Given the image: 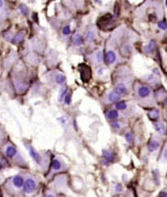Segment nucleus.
<instances>
[{"mask_svg":"<svg viewBox=\"0 0 167 197\" xmlns=\"http://www.w3.org/2000/svg\"><path fill=\"white\" fill-rule=\"evenodd\" d=\"M133 88H134L135 99L140 105L146 108H152L156 106L157 102L155 99V94L149 85L141 83V82H136L133 85Z\"/></svg>","mask_w":167,"mask_h":197,"instance_id":"nucleus-1","label":"nucleus"},{"mask_svg":"<svg viewBox=\"0 0 167 197\" xmlns=\"http://www.w3.org/2000/svg\"><path fill=\"white\" fill-rule=\"evenodd\" d=\"M26 148H27V151H28V154L31 157V159L33 161H34L41 168H46L50 166V163H51V159L52 157L50 158V156L48 157H45V156H42L39 151L36 150V148L33 147L32 145H26Z\"/></svg>","mask_w":167,"mask_h":197,"instance_id":"nucleus-2","label":"nucleus"},{"mask_svg":"<svg viewBox=\"0 0 167 197\" xmlns=\"http://www.w3.org/2000/svg\"><path fill=\"white\" fill-rule=\"evenodd\" d=\"M50 176L58 174V173L65 172L67 170V164L64 159H62L60 156H53L51 159L50 163Z\"/></svg>","mask_w":167,"mask_h":197,"instance_id":"nucleus-3","label":"nucleus"},{"mask_svg":"<svg viewBox=\"0 0 167 197\" xmlns=\"http://www.w3.org/2000/svg\"><path fill=\"white\" fill-rule=\"evenodd\" d=\"M5 154H6V156L9 159V160L15 161L18 165H21V166L26 165V161L23 160V158L20 155L18 149L14 146H12V145L7 146L6 148H5Z\"/></svg>","mask_w":167,"mask_h":197,"instance_id":"nucleus-4","label":"nucleus"},{"mask_svg":"<svg viewBox=\"0 0 167 197\" xmlns=\"http://www.w3.org/2000/svg\"><path fill=\"white\" fill-rule=\"evenodd\" d=\"M161 136H156L152 135L151 138L147 142L146 145V150L149 154H155V153L159 152L160 149H161V147H163V142H161Z\"/></svg>","mask_w":167,"mask_h":197,"instance_id":"nucleus-5","label":"nucleus"},{"mask_svg":"<svg viewBox=\"0 0 167 197\" xmlns=\"http://www.w3.org/2000/svg\"><path fill=\"white\" fill-rule=\"evenodd\" d=\"M116 161H117V155L114 150L110 149V148L102 149V165L109 166V165L113 164L114 162H116Z\"/></svg>","mask_w":167,"mask_h":197,"instance_id":"nucleus-6","label":"nucleus"},{"mask_svg":"<svg viewBox=\"0 0 167 197\" xmlns=\"http://www.w3.org/2000/svg\"><path fill=\"white\" fill-rule=\"evenodd\" d=\"M37 180L33 176H28L25 179V184H23V191L26 194H31L33 193H35L37 190Z\"/></svg>","mask_w":167,"mask_h":197,"instance_id":"nucleus-7","label":"nucleus"},{"mask_svg":"<svg viewBox=\"0 0 167 197\" xmlns=\"http://www.w3.org/2000/svg\"><path fill=\"white\" fill-rule=\"evenodd\" d=\"M161 74L158 69H154L153 71L146 76V81L147 82V85L149 84V85H157L160 84V78Z\"/></svg>","mask_w":167,"mask_h":197,"instance_id":"nucleus-8","label":"nucleus"},{"mask_svg":"<svg viewBox=\"0 0 167 197\" xmlns=\"http://www.w3.org/2000/svg\"><path fill=\"white\" fill-rule=\"evenodd\" d=\"M114 90L116 91L117 93H118L120 96L124 97V96H127L130 92V89H129V85L125 81H118L114 87Z\"/></svg>","mask_w":167,"mask_h":197,"instance_id":"nucleus-9","label":"nucleus"},{"mask_svg":"<svg viewBox=\"0 0 167 197\" xmlns=\"http://www.w3.org/2000/svg\"><path fill=\"white\" fill-rule=\"evenodd\" d=\"M153 128L155 129L156 133L161 137H164L167 135V126L165 122L158 120V121L153 122Z\"/></svg>","mask_w":167,"mask_h":197,"instance_id":"nucleus-10","label":"nucleus"},{"mask_svg":"<svg viewBox=\"0 0 167 197\" xmlns=\"http://www.w3.org/2000/svg\"><path fill=\"white\" fill-rule=\"evenodd\" d=\"M161 117V110L157 107L149 108V110L147 111V117H149L152 122L158 121V120H160Z\"/></svg>","mask_w":167,"mask_h":197,"instance_id":"nucleus-11","label":"nucleus"},{"mask_svg":"<svg viewBox=\"0 0 167 197\" xmlns=\"http://www.w3.org/2000/svg\"><path fill=\"white\" fill-rule=\"evenodd\" d=\"M11 182L14 188L19 190L23 187V184H25V179H23V176L22 175H15L11 179Z\"/></svg>","mask_w":167,"mask_h":197,"instance_id":"nucleus-12","label":"nucleus"},{"mask_svg":"<svg viewBox=\"0 0 167 197\" xmlns=\"http://www.w3.org/2000/svg\"><path fill=\"white\" fill-rule=\"evenodd\" d=\"M117 60V54L113 50H109L106 52L105 55H104V61L107 65H114Z\"/></svg>","mask_w":167,"mask_h":197,"instance_id":"nucleus-13","label":"nucleus"},{"mask_svg":"<svg viewBox=\"0 0 167 197\" xmlns=\"http://www.w3.org/2000/svg\"><path fill=\"white\" fill-rule=\"evenodd\" d=\"M121 99H122V96L117 93L114 89L110 91L106 96V100L108 103H117L119 100H121Z\"/></svg>","mask_w":167,"mask_h":197,"instance_id":"nucleus-14","label":"nucleus"},{"mask_svg":"<svg viewBox=\"0 0 167 197\" xmlns=\"http://www.w3.org/2000/svg\"><path fill=\"white\" fill-rule=\"evenodd\" d=\"M155 94V99L157 102H163V100L167 97V91L163 87H159L156 90Z\"/></svg>","mask_w":167,"mask_h":197,"instance_id":"nucleus-15","label":"nucleus"},{"mask_svg":"<svg viewBox=\"0 0 167 197\" xmlns=\"http://www.w3.org/2000/svg\"><path fill=\"white\" fill-rule=\"evenodd\" d=\"M81 70H80V73H81V79H82L84 82H87L89 79H90V69L87 65H81Z\"/></svg>","mask_w":167,"mask_h":197,"instance_id":"nucleus-16","label":"nucleus"},{"mask_svg":"<svg viewBox=\"0 0 167 197\" xmlns=\"http://www.w3.org/2000/svg\"><path fill=\"white\" fill-rule=\"evenodd\" d=\"M106 116V118L109 120V121H114V120H117L120 117V115H119V111L117 110L116 108L114 109H110L108 110L105 114Z\"/></svg>","mask_w":167,"mask_h":197,"instance_id":"nucleus-17","label":"nucleus"},{"mask_svg":"<svg viewBox=\"0 0 167 197\" xmlns=\"http://www.w3.org/2000/svg\"><path fill=\"white\" fill-rule=\"evenodd\" d=\"M156 48H157V44H156V41H150L145 46V52L146 54H153L156 51Z\"/></svg>","mask_w":167,"mask_h":197,"instance_id":"nucleus-18","label":"nucleus"},{"mask_svg":"<svg viewBox=\"0 0 167 197\" xmlns=\"http://www.w3.org/2000/svg\"><path fill=\"white\" fill-rule=\"evenodd\" d=\"M54 80L55 82V84L59 85H64L66 84V82H67V77H66L65 74L58 73H56L55 75Z\"/></svg>","mask_w":167,"mask_h":197,"instance_id":"nucleus-19","label":"nucleus"},{"mask_svg":"<svg viewBox=\"0 0 167 197\" xmlns=\"http://www.w3.org/2000/svg\"><path fill=\"white\" fill-rule=\"evenodd\" d=\"M93 58H94V63L95 64H98V65L99 64H102V62H103V60H104V56L102 55V51L96 52L94 54Z\"/></svg>","mask_w":167,"mask_h":197,"instance_id":"nucleus-20","label":"nucleus"},{"mask_svg":"<svg viewBox=\"0 0 167 197\" xmlns=\"http://www.w3.org/2000/svg\"><path fill=\"white\" fill-rule=\"evenodd\" d=\"M114 107H116L117 110L118 111H126L128 109V103L125 102V100H119L118 102L114 103Z\"/></svg>","mask_w":167,"mask_h":197,"instance_id":"nucleus-21","label":"nucleus"},{"mask_svg":"<svg viewBox=\"0 0 167 197\" xmlns=\"http://www.w3.org/2000/svg\"><path fill=\"white\" fill-rule=\"evenodd\" d=\"M69 93V88L68 86L66 85H63V87L60 89V92H59V95H58V102H64V99L67 96V94Z\"/></svg>","mask_w":167,"mask_h":197,"instance_id":"nucleus-22","label":"nucleus"},{"mask_svg":"<svg viewBox=\"0 0 167 197\" xmlns=\"http://www.w3.org/2000/svg\"><path fill=\"white\" fill-rule=\"evenodd\" d=\"M73 44L75 45V46H80V45H82L83 44V37H82V35H80V34H75L74 36H73Z\"/></svg>","mask_w":167,"mask_h":197,"instance_id":"nucleus-23","label":"nucleus"},{"mask_svg":"<svg viewBox=\"0 0 167 197\" xmlns=\"http://www.w3.org/2000/svg\"><path fill=\"white\" fill-rule=\"evenodd\" d=\"M152 176H153V179L156 185H160L161 183V176H160V171L158 169H154L152 171Z\"/></svg>","mask_w":167,"mask_h":197,"instance_id":"nucleus-24","label":"nucleus"},{"mask_svg":"<svg viewBox=\"0 0 167 197\" xmlns=\"http://www.w3.org/2000/svg\"><path fill=\"white\" fill-rule=\"evenodd\" d=\"M124 137H125V140L129 145H131V144L134 142V136H133V133L131 132H127L125 133V135H124Z\"/></svg>","mask_w":167,"mask_h":197,"instance_id":"nucleus-25","label":"nucleus"},{"mask_svg":"<svg viewBox=\"0 0 167 197\" xmlns=\"http://www.w3.org/2000/svg\"><path fill=\"white\" fill-rule=\"evenodd\" d=\"M157 26H158V28L161 31H166L167 30V22L166 20H160L157 23Z\"/></svg>","mask_w":167,"mask_h":197,"instance_id":"nucleus-26","label":"nucleus"},{"mask_svg":"<svg viewBox=\"0 0 167 197\" xmlns=\"http://www.w3.org/2000/svg\"><path fill=\"white\" fill-rule=\"evenodd\" d=\"M161 160L163 161H167V144H165L161 152Z\"/></svg>","mask_w":167,"mask_h":197,"instance_id":"nucleus-27","label":"nucleus"},{"mask_svg":"<svg viewBox=\"0 0 167 197\" xmlns=\"http://www.w3.org/2000/svg\"><path fill=\"white\" fill-rule=\"evenodd\" d=\"M111 126L116 131H119L122 128V124L121 122H119L118 120H114V121H111Z\"/></svg>","mask_w":167,"mask_h":197,"instance_id":"nucleus-28","label":"nucleus"},{"mask_svg":"<svg viewBox=\"0 0 167 197\" xmlns=\"http://www.w3.org/2000/svg\"><path fill=\"white\" fill-rule=\"evenodd\" d=\"M95 36H96V34H95L94 31H92V30L88 31L87 34V41L88 42H91L92 41L95 40Z\"/></svg>","mask_w":167,"mask_h":197,"instance_id":"nucleus-29","label":"nucleus"},{"mask_svg":"<svg viewBox=\"0 0 167 197\" xmlns=\"http://www.w3.org/2000/svg\"><path fill=\"white\" fill-rule=\"evenodd\" d=\"M64 102L66 105H70V103H71V93L70 92L67 94V96L64 99Z\"/></svg>","mask_w":167,"mask_h":197,"instance_id":"nucleus-30","label":"nucleus"},{"mask_svg":"<svg viewBox=\"0 0 167 197\" xmlns=\"http://www.w3.org/2000/svg\"><path fill=\"white\" fill-rule=\"evenodd\" d=\"M105 71H106V68H104V67H102V66H99L97 68L96 73H97L98 75H103Z\"/></svg>","mask_w":167,"mask_h":197,"instance_id":"nucleus-31","label":"nucleus"},{"mask_svg":"<svg viewBox=\"0 0 167 197\" xmlns=\"http://www.w3.org/2000/svg\"><path fill=\"white\" fill-rule=\"evenodd\" d=\"M114 191H116L117 193H122V191H124L122 184L121 183H117L116 185H114Z\"/></svg>","mask_w":167,"mask_h":197,"instance_id":"nucleus-32","label":"nucleus"},{"mask_svg":"<svg viewBox=\"0 0 167 197\" xmlns=\"http://www.w3.org/2000/svg\"><path fill=\"white\" fill-rule=\"evenodd\" d=\"M62 33H63V35L65 36H68L71 33V30H70V27L69 26H67L63 28V30H62Z\"/></svg>","mask_w":167,"mask_h":197,"instance_id":"nucleus-33","label":"nucleus"},{"mask_svg":"<svg viewBox=\"0 0 167 197\" xmlns=\"http://www.w3.org/2000/svg\"><path fill=\"white\" fill-rule=\"evenodd\" d=\"M20 11H22V13L23 14V15H27L28 14V9H27V7L26 6V5H21Z\"/></svg>","mask_w":167,"mask_h":197,"instance_id":"nucleus-34","label":"nucleus"},{"mask_svg":"<svg viewBox=\"0 0 167 197\" xmlns=\"http://www.w3.org/2000/svg\"><path fill=\"white\" fill-rule=\"evenodd\" d=\"M23 34H18L15 37V39L13 40V42H21L23 41Z\"/></svg>","mask_w":167,"mask_h":197,"instance_id":"nucleus-35","label":"nucleus"},{"mask_svg":"<svg viewBox=\"0 0 167 197\" xmlns=\"http://www.w3.org/2000/svg\"><path fill=\"white\" fill-rule=\"evenodd\" d=\"M159 197H167V189L161 191L159 193Z\"/></svg>","mask_w":167,"mask_h":197,"instance_id":"nucleus-36","label":"nucleus"},{"mask_svg":"<svg viewBox=\"0 0 167 197\" xmlns=\"http://www.w3.org/2000/svg\"><path fill=\"white\" fill-rule=\"evenodd\" d=\"M44 197H56L55 193H46V195Z\"/></svg>","mask_w":167,"mask_h":197,"instance_id":"nucleus-37","label":"nucleus"},{"mask_svg":"<svg viewBox=\"0 0 167 197\" xmlns=\"http://www.w3.org/2000/svg\"><path fill=\"white\" fill-rule=\"evenodd\" d=\"M163 105H164V107H165V109L167 110V97L165 98V100H163Z\"/></svg>","mask_w":167,"mask_h":197,"instance_id":"nucleus-38","label":"nucleus"},{"mask_svg":"<svg viewBox=\"0 0 167 197\" xmlns=\"http://www.w3.org/2000/svg\"><path fill=\"white\" fill-rule=\"evenodd\" d=\"M3 168H4V165H3V163H2L1 161H0V171H1V170L3 169Z\"/></svg>","mask_w":167,"mask_h":197,"instance_id":"nucleus-39","label":"nucleus"},{"mask_svg":"<svg viewBox=\"0 0 167 197\" xmlns=\"http://www.w3.org/2000/svg\"><path fill=\"white\" fill-rule=\"evenodd\" d=\"M3 0H0V9H1L2 7H3Z\"/></svg>","mask_w":167,"mask_h":197,"instance_id":"nucleus-40","label":"nucleus"},{"mask_svg":"<svg viewBox=\"0 0 167 197\" xmlns=\"http://www.w3.org/2000/svg\"><path fill=\"white\" fill-rule=\"evenodd\" d=\"M166 49H167V44H166Z\"/></svg>","mask_w":167,"mask_h":197,"instance_id":"nucleus-41","label":"nucleus"}]
</instances>
